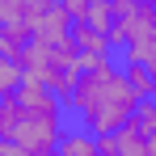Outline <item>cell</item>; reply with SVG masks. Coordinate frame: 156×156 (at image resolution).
<instances>
[{
  "instance_id": "1",
  "label": "cell",
  "mask_w": 156,
  "mask_h": 156,
  "mask_svg": "<svg viewBox=\"0 0 156 156\" xmlns=\"http://www.w3.org/2000/svg\"><path fill=\"white\" fill-rule=\"evenodd\" d=\"M68 127V105L42 80L26 76L17 93L0 97V148L4 156H55Z\"/></svg>"
},
{
  "instance_id": "2",
  "label": "cell",
  "mask_w": 156,
  "mask_h": 156,
  "mask_svg": "<svg viewBox=\"0 0 156 156\" xmlns=\"http://www.w3.org/2000/svg\"><path fill=\"white\" fill-rule=\"evenodd\" d=\"M139 101H144V97L131 89L118 55H105V59L84 63L80 76H76V84H72L68 97H63L68 122L93 131L97 139H101V135H114L122 122H131L135 110H139Z\"/></svg>"
},
{
  "instance_id": "3",
  "label": "cell",
  "mask_w": 156,
  "mask_h": 156,
  "mask_svg": "<svg viewBox=\"0 0 156 156\" xmlns=\"http://www.w3.org/2000/svg\"><path fill=\"white\" fill-rule=\"evenodd\" d=\"M21 68H26V76L42 80L51 93L68 97V89L76 84L84 59H80V51H76V38H59V42H38V38H34L26 59H21Z\"/></svg>"
},
{
  "instance_id": "4",
  "label": "cell",
  "mask_w": 156,
  "mask_h": 156,
  "mask_svg": "<svg viewBox=\"0 0 156 156\" xmlns=\"http://www.w3.org/2000/svg\"><path fill=\"white\" fill-rule=\"evenodd\" d=\"M38 0H0V51H9L17 63L26 59L30 42H34V17H38Z\"/></svg>"
},
{
  "instance_id": "5",
  "label": "cell",
  "mask_w": 156,
  "mask_h": 156,
  "mask_svg": "<svg viewBox=\"0 0 156 156\" xmlns=\"http://www.w3.org/2000/svg\"><path fill=\"white\" fill-rule=\"evenodd\" d=\"M101 156H152L148 131L139 127L135 118H131V122H122L114 135H101Z\"/></svg>"
},
{
  "instance_id": "6",
  "label": "cell",
  "mask_w": 156,
  "mask_h": 156,
  "mask_svg": "<svg viewBox=\"0 0 156 156\" xmlns=\"http://www.w3.org/2000/svg\"><path fill=\"white\" fill-rule=\"evenodd\" d=\"M72 38H76V51H80V59H84V63L114 55L110 34H101V30H93V26H84V21H72Z\"/></svg>"
},
{
  "instance_id": "7",
  "label": "cell",
  "mask_w": 156,
  "mask_h": 156,
  "mask_svg": "<svg viewBox=\"0 0 156 156\" xmlns=\"http://www.w3.org/2000/svg\"><path fill=\"white\" fill-rule=\"evenodd\" d=\"M55 156H101V139L93 135V131L76 127V122H68L63 135H59V148Z\"/></svg>"
},
{
  "instance_id": "8",
  "label": "cell",
  "mask_w": 156,
  "mask_h": 156,
  "mask_svg": "<svg viewBox=\"0 0 156 156\" xmlns=\"http://www.w3.org/2000/svg\"><path fill=\"white\" fill-rule=\"evenodd\" d=\"M118 59H122V55H118ZM122 72H127L131 89H135L139 97H156V76H152L148 63H139V59H122Z\"/></svg>"
},
{
  "instance_id": "9",
  "label": "cell",
  "mask_w": 156,
  "mask_h": 156,
  "mask_svg": "<svg viewBox=\"0 0 156 156\" xmlns=\"http://www.w3.org/2000/svg\"><path fill=\"white\" fill-rule=\"evenodd\" d=\"M21 80H26V68H21L9 51H0V97L17 93V84H21Z\"/></svg>"
},
{
  "instance_id": "10",
  "label": "cell",
  "mask_w": 156,
  "mask_h": 156,
  "mask_svg": "<svg viewBox=\"0 0 156 156\" xmlns=\"http://www.w3.org/2000/svg\"><path fill=\"white\" fill-rule=\"evenodd\" d=\"M59 4H63V13H68L72 21H84L89 9H93V0H59Z\"/></svg>"
},
{
  "instance_id": "11",
  "label": "cell",
  "mask_w": 156,
  "mask_h": 156,
  "mask_svg": "<svg viewBox=\"0 0 156 156\" xmlns=\"http://www.w3.org/2000/svg\"><path fill=\"white\" fill-rule=\"evenodd\" d=\"M38 4H59V0H38Z\"/></svg>"
},
{
  "instance_id": "12",
  "label": "cell",
  "mask_w": 156,
  "mask_h": 156,
  "mask_svg": "<svg viewBox=\"0 0 156 156\" xmlns=\"http://www.w3.org/2000/svg\"><path fill=\"white\" fill-rule=\"evenodd\" d=\"M144 4H152V9H156V0H144Z\"/></svg>"
},
{
  "instance_id": "13",
  "label": "cell",
  "mask_w": 156,
  "mask_h": 156,
  "mask_svg": "<svg viewBox=\"0 0 156 156\" xmlns=\"http://www.w3.org/2000/svg\"><path fill=\"white\" fill-rule=\"evenodd\" d=\"M110 4H114V0H110Z\"/></svg>"
}]
</instances>
